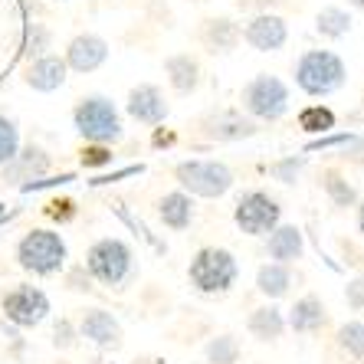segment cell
<instances>
[{
  "label": "cell",
  "instance_id": "obj_1",
  "mask_svg": "<svg viewBox=\"0 0 364 364\" xmlns=\"http://www.w3.org/2000/svg\"><path fill=\"white\" fill-rule=\"evenodd\" d=\"M296 82L309 95H331L345 85V63L328 50L305 53L296 66Z\"/></svg>",
  "mask_w": 364,
  "mask_h": 364
},
{
  "label": "cell",
  "instance_id": "obj_2",
  "mask_svg": "<svg viewBox=\"0 0 364 364\" xmlns=\"http://www.w3.org/2000/svg\"><path fill=\"white\" fill-rule=\"evenodd\" d=\"M17 263L36 276H53L66 263V243L53 230H30L17 243Z\"/></svg>",
  "mask_w": 364,
  "mask_h": 364
},
{
  "label": "cell",
  "instance_id": "obj_3",
  "mask_svg": "<svg viewBox=\"0 0 364 364\" xmlns=\"http://www.w3.org/2000/svg\"><path fill=\"white\" fill-rule=\"evenodd\" d=\"M73 122H76L79 135L95 144H109V141H119L122 138L119 109H115L105 95H89V99L79 102L76 112H73Z\"/></svg>",
  "mask_w": 364,
  "mask_h": 364
},
{
  "label": "cell",
  "instance_id": "obj_4",
  "mask_svg": "<svg viewBox=\"0 0 364 364\" xmlns=\"http://www.w3.org/2000/svg\"><path fill=\"white\" fill-rule=\"evenodd\" d=\"M243 105L256 119L276 122V119H282L289 109V89L276 76H256L253 82L243 89Z\"/></svg>",
  "mask_w": 364,
  "mask_h": 364
},
{
  "label": "cell",
  "instance_id": "obj_5",
  "mask_svg": "<svg viewBox=\"0 0 364 364\" xmlns=\"http://www.w3.org/2000/svg\"><path fill=\"white\" fill-rule=\"evenodd\" d=\"M178 181L200 197H220L233 184V171L220 161H184L178 168Z\"/></svg>",
  "mask_w": 364,
  "mask_h": 364
},
{
  "label": "cell",
  "instance_id": "obj_6",
  "mask_svg": "<svg viewBox=\"0 0 364 364\" xmlns=\"http://www.w3.org/2000/svg\"><path fill=\"white\" fill-rule=\"evenodd\" d=\"M191 279L203 292H223L237 279V263H233V256L227 250H213L210 246V250H200L197 259L191 263Z\"/></svg>",
  "mask_w": 364,
  "mask_h": 364
},
{
  "label": "cell",
  "instance_id": "obj_7",
  "mask_svg": "<svg viewBox=\"0 0 364 364\" xmlns=\"http://www.w3.org/2000/svg\"><path fill=\"white\" fill-rule=\"evenodd\" d=\"M0 309H4V315H7L14 325L33 328V325H40L43 318L50 315V299L36 286H14L7 296H4Z\"/></svg>",
  "mask_w": 364,
  "mask_h": 364
},
{
  "label": "cell",
  "instance_id": "obj_8",
  "mask_svg": "<svg viewBox=\"0 0 364 364\" xmlns=\"http://www.w3.org/2000/svg\"><path fill=\"white\" fill-rule=\"evenodd\" d=\"M128 266H132V250L122 240H99L89 250V272L105 286H115L125 279Z\"/></svg>",
  "mask_w": 364,
  "mask_h": 364
},
{
  "label": "cell",
  "instance_id": "obj_9",
  "mask_svg": "<svg viewBox=\"0 0 364 364\" xmlns=\"http://www.w3.org/2000/svg\"><path fill=\"white\" fill-rule=\"evenodd\" d=\"M237 223L243 227V233H253V237H263L269 233L276 223H279V203L272 200L269 194H246L237 203Z\"/></svg>",
  "mask_w": 364,
  "mask_h": 364
},
{
  "label": "cell",
  "instance_id": "obj_10",
  "mask_svg": "<svg viewBox=\"0 0 364 364\" xmlns=\"http://www.w3.org/2000/svg\"><path fill=\"white\" fill-rule=\"evenodd\" d=\"M105 60H109V43L95 33L76 36L66 50V69H76V73H95Z\"/></svg>",
  "mask_w": 364,
  "mask_h": 364
},
{
  "label": "cell",
  "instance_id": "obj_11",
  "mask_svg": "<svg viewBox=\"0 0 364 364\" xmlns=\"http://www.w3.org/2000/svg\"><path fill=\"white\" fill-rule=\"evenodd\" d=\"M246 43L259 53H276L282 50V43H286V20L282 17H272V14H259L246 23Z\"/></svg>",
  "mask_w": 364,
  "mask_h": 364
},
{
  "label": "cell",
  "instance_id": "obj_12",
  "mask_svg": "<svg viewBox=\"0 0 364 364\" xmlns=\"http://www.w3.org/2000/svg\"><path fill=\"white\" fill-rule=\"evenodd\" d=\"M66 60L60 56H36L30 66H26V85L36 89V92H56L66 85Z\"/></svg>",
  "mask_w": 364,
  "mask_h": 364
},
{
  "label": "cell",
  "instance_id": "obj_13",
  "mask_svg": "<svg viewBox=\"0 0 364 364\" xmlns=\"http://www.w3.org/2000/svg\"><path fill=\"white\" fill-rule=\"evenodd\" d=\"M128 112H132V119L144 122V125H158L168 119V102L158 85H138L128 95Z\"/></svg>",
  "mask_w": 364,
  "mask_h": 364
},
{
  "label": "cell",
  "instance_id": "obj_14",
  "mask_svg": "<svg viewBox=\"0 0 364 364\" xmlns=\"http://www.w3.org/2000/svg\"><path fill=\"white\" fill-rule=\"evenodd\" d=\"M50 168V158H46V151L43 148H20L17 151V158L4 168V178H10V181H26V174H33V178H40L43 171ZM30 178V181H33Z\"/></svg>",
  "mask_w": 364,
  "mask_h": 364
},
{
  "label": "cell",
  "instance_id": "obj_15",
  "mask_svg": "<svg viewBox=\"0 0 364 364\" xmlns=\"http://www.w3.org/2000/svg\"><path fill=\"white\" fill-rule=\"evenodd\" d=\"M256 125L250 119H243V115H233V112H227V115H217V119L207 122V135L210 138H220V141H233V138H246L253 135Z\"/></svg>",
  "mask_w": 364,
  "mask_h": 364
},
{
  "label": "cell",
  "instance_id": "obj_16",
  "mask_svg": "<svg viewBox=\"0 0 364 364\" xmlns=\"http://www.w3.org/2000/svg\"><path fill=\"white\" fill-rule=\"evenodd\" d=\"M82 335L85 338H92V341H99V345H109V341L119 338V322H115L109 312L92 309V312L82 318Z\"/></svg>",
  "mask_w": 364,
  "mask_h": 364
},
{
  "label": "cell",
  "instance_id": "obj_17",
  "mask_svg": "<svg viewBox=\"0 0 364 364\" xmlns=\"http://www.w3.org/2000/svg\"><path fill=\"white\" fill-rule=\"evenodd\" d=\"M240 33L237 26L230 23V20H207V26H203V43L210 46L213 53H230L233 46H237Z\"/></svg>",
  "mask_w": 364,
  "mask_h": 364
},
{
  "label": "cell",
  "instance_id": "obj_18",
  "mask_svg": "<svg viewBox=\"0 0 364 364\" xmlns=\"http://www.w3.org/2000/svg\"><path fill=\"white\" fill-rule=\"evenodd\" d=\"M269 253H272V259H279V263L296 259V256L302 253V233H299L296 227H279L269 240Z\"/></svg>",
  "mask_w": 364,
  "mask_h": 364
},
{
  "label": "cell",
  "instance_id": "obj_19",
  "mask_svg": "<svg viewBox=\"0 0 364 364\" xmlns=\"http://www.w3.org/2000/svg\"><path fill=\"white\" fill-rule=\"evenodd\" d=\"M191 217H194V203H191L187 194H168L161 200V220L168 223V227L184 230L187 223H191Z\"/></svg>",
  "mask_w": 364,
  "mask_h": 364
},
{
  "label": "cell",
  "instance_id": "obj_20",
  "mask_svg": "<svg viewBox=\"0 0 364 364\" xmlns=\"http://www.w3.org/2000/svg\"><path fill=\"white\" fill-rule=\"evenodd\" d=\"M197 63L191 56H171L168 60V76H171V85L178 92H194L197 89Z\"/></svg>",
  "mask_w": 364,
  "mask_h": 364
},
{
  "label": "cell",
  "instance_id": "obj_21",
  "mask_svg": "<svg viewBox=\"0 0 364 364\" xmlns=\"http://www.w3.org/2000/svg\"><path fill=\"white\" fill-rule=\"evenodd\" d=\"M20 151V128L14 119L0 115V168H7Z\"/></svg>",
  "mask_w": 364,
  "mask_h": 364
},
{
  "label": "cell",
  "instance_id": "obj_22",
  "mask_svg": "<svg viewBox=\"0 0 364 364\" xmlns=\"http://www.w3.org/2000/svg\"><path fill=\"white\" fill-rule=\"evenodd\" d=\"M315 26H318V33L322 36H345L348 30H351V17H348L345 10H338V7H328V10H322L318 14V20H315Z\"/></svg>",
  "mask_w": 364,
  "mask_h": 364
},
{
  "label": "cell",
  "instance_id": "obj_23",
  "mask_svg": "<svg viewBox=\"0 0 364 364\" xmlns=\"http://www.w3.org/2000/svg\"><path fill=\"white\" fill-rule=\"evenodd\" d=\"M292 325L299 331H312L322 325V302L318 299H302L296 305V312H292Z\"/></svg>",
  "mask_w": 364,
  "mask_h": 364
},
{
  "label": "cell",
  "instance_id": "obj_24",
  "mask_svg": "<svg viewBox=\"0 0 364 364\" xmlns=\"http://www.w3.org/2000/svg\"><path fill=\"white\" fill-rule=\"evenodd\" d=\"M259 289H263L266 296H282V292H286L289 289V269L286 266H263V269H259Z\"/></svg>",
  "mask_w": 364,
  "mask_h": 364
},
{
  "label": "cell",
  "instance_id": "obj_25",
  "mask_svg": "<svg viewBox=\"0 0 364 364\" xmlns=\"http://www.w3.org/2000/svg\"><path fill=\"white\" fill-rule=\"evenodd\" d=\"M250 328L259 335V338H276L282 331V318L276 309H259V312L253 315V322H250Z\"/></svg>",
  "mask_w": 364,
  "mask_h": 364
},
{
  "label": "cell",
  "instance_id": "obj_26",
  "mask_svg": "<svg viewBox=\"0 0 364 364\" xmlns=\"http://www.w3.org/2000/svg\"><path fill=\"white\" fill-rule=\"evenodd\" d=\"M299 125H302L305 132H328V128L335 125V115H331V109L312 105V109H305L302 115H299Z\"/></svg>",
  "mask_w": 364,
  "mask_h": 364
},
{
  "label": "cell",
  "instance_id": "obj_27",
  "mask_svg": "<svg viewBox=\"0 0 364 364\" xmlns=\"http://www.w3.org/2000/svg\"><path fill=\"white\" fill-rule=\"evenodd\" d=\"M341 345L355 355H364V325L361 322H351L341 328Z\"/></svg>",
  "mask_w": 364,
  "mask_h": 364
},
{
  "label": "cell",
  "instance_id": "obj_28",
  "mask_svg": "<svg viewBox=\"0 0 364 364\" xmlns=\"http://www.w3.org/2000/svg\"><path fill=\"white\" fill-rule=\"evenodd\" d=\"M46 46H50V33L43 30L40 23H33V30L26 33V56H46Z\"/></svg>",
  "mask_w": 364,
  "mask_h": 364
},
{
  "label": "cell",
  "instance_id": "obj_29",
  "mask_svg": "<svg viewBox=\"0 0 364 364\" xmlns=\"http://www.w3.org/2000/svg\"><path fill=\"white\" fill-rule=\"evenodd\" d=\"M233 355H237V348H233V341L230 338H217L210 345V358L217 364H233Z\"/></svg>",
  "mask_w": 364,
  "mask_h": 364
},
{
  "label": "cell",
  "instance_id": "obj_30",
  "mask_svg": "<svg viewBox=\"0 0 364 364\" xmlns=\"http://www.w3.org/2000/svg\"><path fill=\"white\" fill-rule=\"evenodd\" d=\"M46 213H50L53 220H69V217L76 213V203L73 200H50L46 203Z\"/></svg>",
  "mask_w": 364,
  "mask_h": 364
},
{
  "label": "cell",
  "instance_id": "obj_31",
  "mask_svg": "<svg viewBox=\"0 0 364 364\" xmlns=\"http://www.w3.org/2000/svg\"><path fill=\"white\" fill-rule=\"evenodd\" d=\"M109 161H112V154L105 151V148H99V144L82 151V164H85V168H99V164H109Z\"/></svg>",
  "mask_w": 364,
  "mask_h": 364
},
{
  "label": "cell",
  "instance_id": "obj_32",
  "mask_svg": "<svg viewBox=\"0 0 364 364\" xmlns=\"http://www.w3.org/2000/svg\"><path fill=\"white\" fill-rule=\"evenodd\" d=\"M325 184H328V191L335 194V200H338V203H351V200H355V191L341 184V178H335V174H331V178L325 181Z\"/></svg>",
  "mask_w": 364,
  "mask_h": 364
},
{
  "label": "cell",
  "instance_id": "obj_33",
  "mask_svg": "<svg viewBox=\"0 0 364 364\" xmlns=\"http://www.w3.org/2000/svg\"><path fill=\"white\" fill-rule=\"evenodd\" d=\"M302 168V161H286V164H279V168H276V174H279L282 181H289V174H292V171H299Z\"/></svg>",
  "mask_w": 364,
  "mask_h": 364
},
{
  "label": "cell",
  "instance_id": "obj_34",
  "mask_svg": "<svg viewBox=\"0 0 364 364\" xmlns=\"http://www.w3.org/2000/svg\"><path fill=\"white\" fill-rule=\"evenodd\" d=\"M10 220V210H7V203H0V223Z\"/></svg>",
  "mask_w": 364,
  "mask_h": 364
},
{
  "label": "cell",
  "instance_id": "obj_35",
  "mask_svg": "<svg viewBox=\"0 0 364 364\" xmlns=\"http://www.w3.org/2000/svg\"><path fill=\"white\" fill-rule=\"evenodd\" d=\"M358 223H361V230H364V207H361V217H358Z\"/></svg>",
  "mask_w": 364,
  "mask_h": 364
},
{
  "label": "cell",
  "instance_id": "obj_36",
  "mask_svg": "<svg viewBox=\"0 0 364 364\" xmlns=\"http://www.w3.org/2000/svg\"><path fill=\"white\" fill-rule=\"evenodd\" d=\"M351 4H358V7H364V0H351Z\"/></svg>",
  "mask_w": 364,
  "mask_h": 364
}]
</instances>
